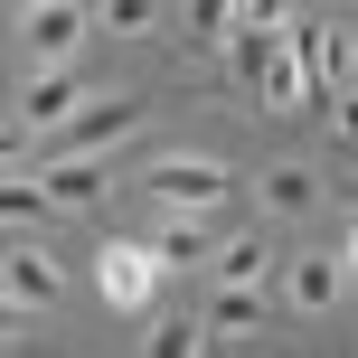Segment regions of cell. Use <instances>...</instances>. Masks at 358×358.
Masks as SVG:
<instances>
[{"instance_id": "obj_1", "label": "cell", "mask_w": 358, "mask_h": 358, "mask_svg": "<svg viewBox=\"0 0 358 358\" xmlns=\"http://www.w3.org/2000/svg\"><path fill=\"white\" fill-rule=\"evenodd\" d=\"M227 38H236V76L255 85V104H273V113H292V104H302V85H292V57H283V19H273V29H255V19H227Z\"/></svg>"}, {"instance_id": "obj_2", "label": "cell", "mask_w": 358, "mask_h": 358, "mask_svg": "<svg viewBox=\"0 0 358 358\" xmlns=\"http://www.w3.org/2000/svg\"><path fill=\"white\" fill-rule=\"evenodd\" d=\"M142 189L161 198V208H179V217H208V208H227V198H236V179H227V161H208V151H170Z\"/></svg>"}, {"instance_id": "obj_3", "label": "cell", "mask_w": 358, "mask_h": 358, "mask_svg": "<svg viewBox=\"0 0 358 358\" xmlns=\"http://www.w3.org/2000/svg\"><path fill=\"white\" fill-rule=\"evenodd\" d=\"M85 29H94L85 0H19V38H29L38 66H66V57L85 48Z\"/></svg>"}, {"instance_id": "obj_4", "label": "cell", "mask_w": 358, "mask_h": 358, "mask_svg": "<svg viewBox=\"0 0 358 358\" xmlns=\"http://www.w3.org/2000/svg\"><path fill=\"white\" fill-rule=\"evenodd\" d=\"M94 283H104L113 311H151V292H161V255H151V245H104V255H94Z\"/></svg>"}, {"instance_id": "obj_5", "label": "cell", "mask_w": 358, "mask_h": 358, "mask_svg": "<svg viewBox=\"0 0 358 358\" xmlns=\"http://www.w3.org/2000/svg\"><path fill=\"white\" fill-rule=\"evenodd\" d=\"M283 292H292V311H340V302H349V245H330V255H292Z\"/></svg>"}, {"instance_id": "obj_6", "label": "cell", "mask_w": 358, "mask_h": 358, "mask_svg": "<svg viewBox=\"0 0 358 358\" xmlns=\"http://www.w3.org/2000/svg\"><path fill=\"white\" fill-rule=\"evenodd\" d=\"M142 94H104V104H85V113H66V123H57V132H66V151H104V142H123V132H142Z\"/></svg>"}, {"instance_id": "obj_7", "label": "cell", "mask_w": 358, "mask_h": 358, "mask_svg": "<svg viewBox=\"0 0 358 358\" xmlns=\"http://www.w3.org/2000/svg\"><path fill=\"white\" fill-rule=\"evenodd\" d=\"M0 283H10V302H19V311H48V302H66V273H57V255H38V245H10Z\"/></svg>"}, {"instance_id": "obj_8", "label": "cell", "mask_w": 358, "mask_h": 358, "mask_svg": "<svg viewBox=\"0 0 358 358\" xmlns=\"http://www.w3.org/2000/svg\"><path fill=\"white\" fill-rule=\"evenodd\" d=\"M76 104H85V94H76V76H66V66H38L29 94H19V132H57Z\"/></svg>"}, {"instance_id": "obj_9", "label": "cell", "mask_w": 358, "mask_h": 358, "mask_svg": "<svg viewBox=\"0 0 358 358\" xmlns=\"http://www.w3.org/2000/svg\"><path fill=\"white\" fill-rule=\"evenodd\" d=\"M38 189H48V208H94L113 179H104V161H94V151H66V161L38 170Z\"/></svg>"}, {"instance_id": "obj_10", "label": "cell", "mask_w": 358, "mask_h": 358, "mask_svg": "<svg viewBox=\"0 0 358 358\" xmlns=\"http://www.w3.org/2000/svg\"><path fill=\"white\" fill-rule=\"evenodd\" d=\"M255 321H264V283H217V292H208V321H198V330H208V340H245Z\"/></svg>"}, {"instance_id": "obj_11", "label": "cell", "mask_w": 358, "mask_h": 358, "mask_svg": "<svg viewBox=\"0 0 358 358\" xmlns=\"http://www.w3.org/2000/svg\"><path fill=\"white\" fill-rule=\"evenodd\" d=\"M264 208L273 217H311V208H321V179H311L302 161H273L264 170Z\"/></svg>"}, {"instance_id": "obj_12", "label": "cell", "mask_w": 358, "mask_h": 358, "mask_svg": "<svg viewBox=\"0 0 358 358\" xmlns=\"http://www.w3.org/2000/svg\"><path fill=\"white\" fill-rule=\"evenodd\" d=\"M170 227L151 236V255H161V273H179V264H208V227H198V217H179V208H161Z\"/></svg>"}, {"instance_id": "obj_13", "label": "cell", "mask_w": 358, "mask_h": 358, "mask_svg": "<svg viewBox=\"0 0 358 358\" xmlns=\"http://www.w3.org/2000/svg\"><path fill=\"white\" fill-rule=\"evenodd\" d=\"M208 264H217V283H264V245H255V236H236V245H208Z\"/></svg>"}, {"instance_id": "obj_14", "label": "cell", "mask_w": 358, "mask_h": 358, "mask_svg": "<svg viewBox=\"0 0 358 358\" xmlns=\"http://www.w3.org/2000/svg\"><path fill=\"white\" fill-rule=\"evenodd\" d=\"M94 19H104L113 38H151V29H161V0H104Z\"/></svg>"}, {"instance_id": "obj_15", "label": "cell", "mask_w": 358, "mask_h": 358, "mask_svg": "<svg viewBox=\"0 0 358 358\" xmlns=\"http://www.w3.org/2000/svg\"><path fill=\"white\" fill-rule=\"evenodd\" d=\"M0 217H10V227H38V217H57V208H48L38 179H0Z\"/></svg>"}, {"instance_id": "obj_16", "label": "cell", "mask_w": 358, "mask_h": 358, "mask_svg": "<svg viewBox=\"0 0 358 358\" xmlns=\"http://www.w3.org/2000/svg\"><path fill=\"white\" fill-rule=\"evenodd\" d=\"M189 38H227V0H189Z\"/></svg>"}, {"instance_id": "obj_17", "label": "cell", "mask_w": 358, "mask_h": 358, "mask_svg": "<svg viewBox=\"0 0 358 358\" xmlns=\"http://www.w3.org/2000/svg\"><path fill=\"white\" fill-rule=\"evenodd\" d=\"M189 349H208V330H151V358H189Z\"/></svg>"}, {"instance_id": "obj_18", "label": "cell", "mask_w": 358, "mask_h": 358, "mask_svg": "<svg viewBox=\"0 0 358 358\" xmlns=\"http://www.w3.org/2000/svg\"><path fill=\"white\" fill-rule=\"evenodd\" d=\"M227 19H255V29H273V19H283V0H227Z\"/></svg>"}, {"instance_id": "obj_19", "label": "cell", "mask_w": 358, "mask_h": 358, "mask_svg": "<svg viewBox=\"0 0 358 358\" xmlns=\"http://www.w3.org/2000/svg\"><path fill=\"white\" fill-rule=\"evenodd\" d=\"M19 151H29V132H19V123H0V170H10Z\"/></svg>"}, {"instance_id": "obj_20", "label": "cell", "mask_w": 358, "mask_h": 358, "mask_svg": "<svg viewBox=\"0 0 358 358\" xmlns=\"http://www.w3.org/2000/svg\"><path fill=\"white\" fill-rule=\"evenodd\" d=\"M10 10H19V0H10Z\"/></svg>"}]
</instances>
